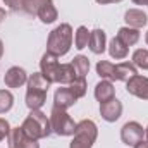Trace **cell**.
Instances as JSON below:
<instances>
[{
  "label": "cell",
  "instance_id": "7a4b0ae2",
  "mask_svg": "<svg viewBox=\"0 0 148 148\" xmlns=\"http://www.w3.org/2000/svg\"><path fill=\"white\" fill-rule=\"evenodd\" d=\"M71 45H73V28L71 24L62 23L50 31L47 40V52L62 57L71 50Z\"/></svg>",
  "mask_w": 148,
  "mask_h": 148
},
{
  "label": "cell",
  "instance_id": "277c9868",
  "mask_svg": "<svg viewBox=\"0 0 148 148\" xmlns=\"http://www.w3.org/2000/svg\"><path fill=\"white\" fill-rule=\"evenodd\" d=\"M21 127L31 138H35V140H43V138L50 136V133H52L50 119L47 117V114H43L41 110H31L29 115L24 119Z\"/></svg>",
  "mask_w": 148,
  "mask_h": 148
},
{
  "label": "cell",
  "instance_id": "ffe728a7",
  "mask_svg": "<svg viewBox=\"0 0 148 148\" xmlns=\"http://www.w3.org/2000/svg\"><path fill=\"white\" fill-rule=\"evenodd\" d=\"M36 16L40 17V21H41V23H45V24H52V23H55V21H57L59 12H57V9H55L53 2H50V3H47V5H43V7L40 9V12H38Z\"/></svg>",
  "mask_w": 148,
  "mask_h": 148
},
{
  "label": "cell",
  "instance_id": "9a60e30c",
  "mask_svg": "<svg viewBox=\"0 0 148 148\" xmlns=\"http://www.w3.org/2000/svg\"><path fill=\"white\" fill-rule=\"evenodd\" d=\"M124 21L129 28H134V29H141L143 26H147L148 23V16L141 10V9H129L126 10L124 14Z\"/></svg>",
  "mask_w": 148,
  "mask_h": 148
},
{
  "label": "cell",
  "instance_id": "8fae6325",
  "mask_svg": "<svg viewBox=\"0 0 148 148\" xmlns=\"http://www.w3.org/2000/svg\"><path fill=\"white\" fill-rule=\"evenodd\" d=\"M77 100L79 98L74 95V91L69 86H62V88H57V91L53 95V107L62 109V110H67V109L73 107Z\"/></svg>",
  "mask_w": 148,
  "mask_h": 148
},
{
  "label": "cell",
  "instance_id": "44dd1931",
  "mask_svg": "<svg viewBox=\"0 0 148 148\" xmlns=\"http://www.w3.org/2000/svg\"><path fill=\"white\" fill-rule=\"evenodd\" d=\"M71 64H73L77 77H86V74L90 71V60H88V57H84V55H76Z\"/></svg>",
  "mask_w": 148,
  "mask_h": 148
},
{
  "label": "cell",
  "instance_id": "5bb4252c",
  "mask_svg": "<svg viewBox=\"0 0 148 148\" xmlns=\"http://www.w3.org/2000/svg\"><path fill=\"white\" fill-rule=\"evenodd\" d=\"M105 47H107V35H105L103 29H98V28H97V29L90 31L88 48H90L93 53H97V55L103 53V52H105Z\"/></svg>",
  "mask_w": 148,
  "mask_h": 148
},
{
  "label": "cell",
  "instance_id": "4dcf8cb0",
  "mask_svg": "<svg viewBox=\"0 0 148 148\" xmlns=\"http://www.w3.org/2000/svg\"><path fill=\"white\" fill-rule=\"evenodd\" d=\"M134 148H148V141H140Z\"/></svg>",
  "mask_w": 148,
  "mask_h": 148
},
{
  "label": "cell",
  "instance_id": "5b68a950",
  "mask_svg": "<svg viewBox=\"0 0 148 148\" xmlns=\"http://www.w3.org/2000/svg\"><path fill=\"white\" fill-rule=\"evenodd\" d=\"M71 148H91V145L98 138V127L91 119H83L76 124V131L73 134Z\"/></svg>",
  "mask_w": 148,
  "mask_h": 148
},
{
  "label": "cell",
  "instance_id": "1f68e13d",
  "mask_svg": "<svg viewBox=\"0 0 148 148\" xmlns=\"http://www.w3.org/2000/svg\"><path fill=\"white\" fill-rule=\"evenodd\" d=\"M5 19V9H2L0 7V24H2V21Z\"/></svg>",
  "mask_w": 148,
  "mask_h": 148
},
{
  "label": "cell",
  "instance_id": "30bf717a",
  "mask_svg": "<svg viewBox=\"0 0 148 148\" xmlns=\"http://www.w3.org/2000/svg\"><path fill=\"white\" fill-rule=\"evenodd\" d=\"M126 90L133 97H138L141 100H148V77L134 74L131 79L126 81Z\"/></svg>",
  "mask_w": 148,
  "mask_h": 148
},
{
  "label": "cell",
  "instance_id": "e575fe53",
  "mask_svg": "<svg viewBox=\"0 0 148 148\" xmlns=\"http://www.w3.org/2000/svg\"><path fill=\"white\" fill-rule=\"evenodd\" d=\"M145 41H147V45H148V31H147V35H145Z\"/></svg>",
  "mask_w": 148,
  "mask_h": 148
},
{
  "label": "cell",
  "instance_id": "2e32d148",
  "mask_svg": "<svg viewBox=\"0 0 148 148\" xmlns=\"http://www.w3.org/2000/svg\"><path fill=\"white\" fill-rule=\"evenodd\" d=\"M95 98H97L100 103L115 98V88H114L112 81H109V79H102V81L95 86Z\"/></svg>",
  "mask_w": 148,
  "mask_h": 148
},
{
  "label": "cell",
  "instance_id": "7402d4cb",
  "mask_svg": "<svg viewBox=\"0 0 148 148\" xmlns=\"http://www.w3.org/2000/svg\"><path fill=\"white\" fill-rule=\"evenodd\" d=\"M88 41H90V31L86 26H79L76 29V35H74V45L77 50H83L88 47Z\"/></svg>",
  "mask_w": 148,
  "mask_h": 148
},
{
  "label": "cell",
  "instance_id": "836d02e7",
  "mask_svg": "<svg viewBox=\"0 0 148 148\" xmlns=\"http://www.w3.org/2000/svg\"><path fill=\"white\" fill-rule=\"evenodd\" d=\"M145 138H147V141H148V126H147V129H145Z\"/></svg>",
  "mask_w": 148,
  "mask_h": 148
},
{
  "label": "cell",
  "instance_id": "d4e9b609",
  "mask_svg": "<svg viewBox=\"0 0 148 148\" xmlns=\"http://www.w3.org/2000/svg\"><path fill=\"white\" fill-rule=\"evenodd\" d=\"M133 64L140 69H145L148 71V50L145 48H138L134 53H133Z\"/></svg>",
  "mask_w": 148,
  "mask_h": 148
},
{
  "label": "cell",
  "instance_id": "7c38bea8",
  "mask_svg": "<svg viewBox=\"0 0 148 148\" xmlns=\"http://www.w3.org/2000/svg\"><path fill=\"white\" fill-rule=\"evenodd\" d=\"M100 115L107 122H115L122 115V103L117 98H112L109 102L100 103Z\"/></svg>",
  "mask_w": 148,
  "mask_h": 148
},
{
  "label": "cell",
  "instance_id": "3957f363",
  "mask_svg": "<svg viewBox=\"0 0 148 148\" xmlns=\"http://www.w3.org/2000/svg\"><path fill=\"white\" fill-rule=\"evenodd\" d=\"M97 74L102 79H109V81H127L138 73H136V66L133 62H121L115 66L109 60H98Z\"/></svg>",
  "mask_w": 148,
  "mask_h": 148
},
{
  "label": "cell",
  "instance_id": "8992f818",
  "mask_svg": "<svg viewBox=\"0 0 148 148\" xmlns=\"http://www.w3.org/2000/svg\"><path fill=\"white\" fill-rule=\"evenodd\" d=\"M50 126L52 131L59 136H73L76 131V122L73 121V117L62 109L53 107L50 112Z\"/></svg>",
  "mask_w": 148,
  "mask_h": 148
},
{
  "label": "cell",
  "instance_id": "6da1fadb",
  "mask_svg": "<svg viewBox=\"0 0 148 148\" xmlns=\"http://www.w3.org/2000/svg\"><path fill=\"white\" fill-rule=\"evenodd\" d=\"M28 90H26V105L29 110H40L47 102V93L52 83L45 79L41 73H33L28 77Z\"/></svg>",
  "mask_w": 148,
  "mask_h": 148
},
{
  "label": "cell",
  "instance_id": "52a82bcc",
  "mask_svg": "<svg viewBox=\"0 0 148 148\" xmlns=\"http://www.w3.org/2000/svg\"><path fill=\"white\" fill-rule=\"evenodd\" d=\"M143 136H145V129L136 121L126 122L122 126V129H121V140L127 147H136L140 141H143Z\"/></svg>",
  "mask_w": 148,
  "mask_h": 148
},
{
  "label": "cell",
  "instance_id": "9c48e42d",
  "mask_svg": "<svg viewBox=\"0 0 148 148\" xmlns=\"http://www.w3.org/2000/svg\"><path fill=\"white\" fill-rule=\"evenodd\" d=\"M59 67H60V62H59V57L53 55V53H45L40 60V73L45 76V79L48 83H57V73H59Z\"/></svg>",
  "mask_w": 148,
  "mask_h": 148
},
{
  "label": "cell",
  "instance_id": "484cf974",
  "mask_svg": "<svg viewBox=\"0 0 148 148\" xmlns=\"http://www.w3.org/2000/svg\"><path fill=\"white\" fill-rule=\"evenodd\" d=\"M69 88L74 91V95L77 98H83L86 95V90H88V84H86V79L84 77H76L73 83L69 84Z\"/></svg>",
  "mask_w": 148,
  "mask_h": 148
},
{
  "label": "cell",
  "instance_id": "4316f807",
  "mask_svg": "<svg viewBox=\"0 0 148 148\" xmlns=\"http://www.w3.org/2000/svg\"><path fill=\"white\" fill-rule=\"evenodd\" d=\"M3 3L10 10H23V7H24V0H3Z\"/></svg>",
  "mask_w": 148,
  "mask_h": 148
},
{
  "label": "cell",
  "instance_id": "f546056e",
  "mask_svg": "<svg viewBox=\"0 0 148 148\" xmlns=\"http://www.w3.org/2000/svg\"><path fill=\"white\" fill-rule=\"evenodd\" d=\"M133 2H134L136 5H147L148 7V0H133Z\"/></svg>",
  "mask_w": 148,
  "mask_h": 148
},
{
  "label": "cell",
  "instance_id": "ba28073f",
  "mask_svg": "<svg viewBox=\"0 0 148 148\" xmlns=\"http://www.w3.org/2000/svg\"><path fill=\"white\" fill-rule=\"evenodd\" d=\"M7 141L9 148H40L38 140L31 138L23 127H12L7 136Z\"/></svg>",
  "mask_w": 148,
  "mask_h": 148
},
{
  "label": "cell",
  "instance_id": "d6a6232c",
  "mask_svg": "<svg viewBox=\"0 0 148 148\" xmlns=\"http://www.w3.org/2000/svg\"><path fill=\"white\" fill-rule=\"evenodd\" d=\"M2 55H3V43H2V40H0V59H2Z\"/></svg>",
  "mask_w": 148,
  "mask_h": 148
},
{
  "label": "cell",
  "instance_id": "ac0fdd59",
  "mask_svg": "<svg viewBox=\"0 0 148 148\" xmlns=\"http://www.w3.org/2000/svg\"><path fill=\"white\" fill-rule=\"evenodd\" d=\"M76 77H77V76H76V71H74L73 64H60L59 73H57V83H59V84L69 86Z\"/></svg>",
  "mask_w": 148,
  "mask_h": 148
},
{
  "label": "cell",
  "instance_id": "603a6c76",
  "mask_svg": "<svg viewBox=\"0 0 148 148\" xmlns=\"http://www.w3.org/2000/svg\"><path fill=\"white\" fill-rule=\"evenodd\" d=\"M50 2H52V0H24V7H23V10H24L26 14L36 16L38 12H40V9H41L43 5L50 3Z\"/></svg>",
  "mask_w": 148,
  "mask_h": 148
},
{
  "label": "cell",
  "instance_id": "f1b7e54d",
  "mask_svg": "<svg viewBox=\"0 0 148 148\" xmlns=\"http://www.w3.org/2000/svg\"><path fill=\"white\" fill-rule=\"evenodd\" d=\"M95 2H98V3H102V5H105V3H119V2H122V0H95Z\"/></svg>",
  "mask_w": 148,
  "mask_h": 148
},
{
  "label": "cell",
  "instance_id": "4fadbf2b",
  "mask_svg": "<svg viewBox=\"0 0 148 148\" xmlns=\"http://www.w3.org/2000/svg\"><path fill=\"white\" fill-rule=\"evenodd\" d=\"M3 81H5V86L7 88H21L23 84L28 83V74H26V71L23 67L14 66V67H10L5 73Z\"/></svg>",
  "mask_w": 148,
  "mask_h": 148
},
{
  "label": "cell",
  "instance_id": "e0dca14e",
  "mask_svg": "<svg viewBox=\"0 0 148 148\" xmlns=\"http://www.w3.org/2000/svg\"><path fill=\"white\" fill-rule=\"evenodd\" d=\"M117 38L126 45V47H133L140 41V29H134V28H129V26H124L117 31Z\"/></svg>",
  "mask_w": 148,
  "mask_h": 148
},
{
  "label": "cell",
  "instance_id": "cb8c5ba5",
  "mask_svg": "<svg viewBox=\"0 0 148 148\" xmlns=\"http://www.w3.org/2000/svg\"><path fill=\"white\" fill-rule=\"evenodd\" d=\"M14 105V95L9 90H0V114H5Z\"/></svg>",
  "mask_w": 148,
  "mask_h": 148
},
{
  "label": "cell",
  "instance_id": "d6986e66",
  "mask_svg": "<svg viewBox=\"0 0 148 148\" xmlns=\"http://www.w3.org/2000/svg\"><path fill=\"white\" fill-rule=\"evenodd\" d=\"M127 52H129V48L119 40L117 36H114L110 40V45H109V53H110L112 59H115V60H121V59H126L127 57Z\"/></svg>",
  "mask_w": 148,
  "mask_h": 148
},
{
  "label": "cell",
  "instance_id": "83f0119b",
  "mask_svg": "<svg viewBox=\"0 0 148 148\" xmlns=\"http://www.w3.org/2000/svg\"><path fill=\"white\" fill-rule=\"evenodd\" d=\"M9 133H10V126H9V122H7L5 119L0 117V141H2L3 138H7Z\"/></svg>",
  "mask_w": 148,
  "mask_h": 148
}]
</instances>
